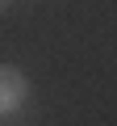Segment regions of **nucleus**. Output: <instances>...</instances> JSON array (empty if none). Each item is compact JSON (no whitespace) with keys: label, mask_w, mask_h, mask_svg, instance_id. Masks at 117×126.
<instances>
[{"label":"nucleus","mask_w":117,"mask_h":126,"mask_svg":"<svg viewBox=\"0 0 117 126\" xmlns=\"http://www.w3.org/2000/svg\"><path fill=\"white\" fill-rule=\"evenodd\" d=\"M29 101V76L21 67H9V63H0V118H13L21 113Z\"/></svg>","instance_id":"f257e3e1"},{"label":"nucleus","mask_w":117,"mask_h":126,"mask_svg":"<svg viewBox=\"0 0 117 126\" xmlns=\"http://www.w3.org/2000/svg\"><path fill=\"white\" fill-rule=\"evenodd\" d=\"M9 4H13V0H0V13H4V9H9Z\"/></svg>","instance_id":"f03ea898"}]
</instances>
